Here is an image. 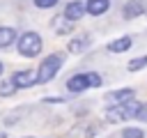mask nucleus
<instances>
[{
    "label": "nucleus",
    "instance_id": "f257e3e1",
    "mask_svg": "<svg viewBox=\"0 0 147 138\" xmlns=\"http://www.w3.org/2000/svg\"><path fill=\"white\" fill-rule=\"evenodd\" d=\"M62 55L60 53H53V55H46V60L39 64V69H37V83H48V80H53L55 78V74L60 71V67H62Z\"/></svg>",
    "mask_w": 147,
    "mask_h": 138
},
{
    "label": "nucleus",
    "instance_id": "f03ea898",
    "mask_svg": "<svg viewBox=\"0 0 147 138\" xmlns=\"http://www.w3.org/2000/svg\"><path fill=\"white\" fill-rule=\"evenodd\" d=\"M140 106H142V103H138L136 99H131V101H126V103L110 106V108L106 110V117H108V122H122V120H131V117H136V115H138Z\"/></svg>",
    "mask_w": 147,
    "mask_h": 138
},
{
    "label": "nucleus",
    "instance_id": "7ed1b4c3",
    "mask_svg": "<svg viewBox=\"0 0 147 138\" xmlns=\"http://www.w3.org/2000/svg\"><path fill=\"white\" fill-rule=\"evenodd\" d=\"M18 53L23 57H37L41 53V37L37 32H25L18 37V44H16Z\"/></svg>",
    "mask_w": 147,
    "mask_h": 138
},
{
    "label": "nucleus",
    "instance_id": "20e7f679",
    "mask_svg": "<svg viewBox=\"0 0 147 138\" xmlns=\"http://www.w3.org/2000/svg\"><path fill=\"white\" fill-rule=\"evenodd\" d=\"M133 97H136V90H133V87H122V90H113V92L106 94V99H108L110 103H115V106L126 103V101H131Z\"/></svg>",
    "mask_w": 147,
    "mask_h": 138
},
{
    "label": "nucleus",
    "instance_id": "39448f33",
    "mask_svg": "<svg viewBox=\"0 0 147 138\" xmlns=\"http://www.w3.org/2000/svg\"><path fill=\"white\" fill-rule=\"evenodd\" d=\"M145 12H147V7L142 5V0H129V2L124 5V9H122V16H124L126 21H131V18L142 16Z\"/></svg>",
    "mask_w": 147,
    "mask_h": 138
},
{
    "label": "nucleus",
    "instance_id": "423d86ee",
    "mask_svg": "<svg viewBox=\"0 0 147 138\" xmlns=\"http://www.w3.org/2000/svg\"><path fill=\"white\" fill-rule=\"evenodd\" d=\"M85 14H87V12H85V5H83L80 0H71V2L64 7V18L71 21V23L78 21V18H83Z\"/></svg>",
    "mask_w": 147,
    "mask_h": 138
},
{
    "label": "nucleus",
    "instance_id": "0eeeda50",
    "mask_svg": "<svg viewBox=\"0 0 147 138\" xmlns=\"http://www.w3.org/2000/svg\"><path fill=\"white\" fill-rule=\"evenodd\" d=\"M11 80H14L16 87H32V85L37 83V74L30 71V69H25V71H16V74L11 76Z\"/></svg>",
    "mask_w": 147,
    "mask_h": 138
},
{
    "label": "nucleus",
    "instance_id": "6e6552de",
    "mask_svg": "<svg viewBox=\"0 0 147 138\" xmlns=\"http://www.w3.org/2000/svg\"><path fill=\"white\" fill-rule=\"evenodd\" d=\"M87 87H90L87 74H74V76L67 80V90H69V92H85Z\"/></svg>",
    "mask_w": 147,
    "mask_h": 138
},
{
    "label": "nucleus",
    "instance_id": "1a4fd4ad",
    "mask_svg": "<svg viewBox=\"0 0 147 138\" xmlns=\"http://www.w3.org/2000/svg\"><path fill=\"white\" fill-rule=\"evenodd\" d=\"M108 7H110V0H87V2H85V12L92 14V16H101V14H106Z\"/></svg>",
    "mask_w": 147,
    "mask_h": 138
},
{
    "label": "nucleus",
    "instance_id": "9d476101",
    "mask_svg": "<svg viewBox=\"0 0 147 138\" xmlns=\"http://www.w3.org/2000/svg\"><path fill=\"white\" fill-rule=\"evenodd\" d=\"M87 48H90V37H87V34H83V37H74V39L69 41V53H74V55L85 53Z\"/></svg>",
    "mask_w": 147,
    "mask_h": 138
},
{
    "label": "nucleus",
    "instance_id": "9b49d317",
    "mask_svg": "<svg viewBox=\"0 0 147 138\" xmlns=\"http://www.w3.org/2000/svg\"><path fill=\"white\" fill-rule=\"evenodd\" d=\"M131 46H133V39H131V37H119V39H115V41L108 44V51H110V53H124V51H129Z\"/></svg>",
    "mask_w": 147,
    "mask_h": 138
},
{
    "label": "nucleus",
    "instance_id": "f8f14e48",
    "mask_svg": "<svg viewBox=\"0 0 147 138\" xmlns=\"http://www.w3.org/2000/svg\"><path fill=\"white\" fill-rule=\"evenodd\" d=\"M14 39H16V30L7 28V25H0V48H7L9 44H14Z\"/></svg>",
    "mask_w": 147,
    "mask_h": 138
},
{
    "label": "nucleus",
    "instance_id": "ddd939ff",
    "mask_svg": "<svg viewBox=\"0 0 147 138\" xmlns=\"http://www.w3.org/2000/svg\"><path fill=\"white\" fill-rule=\"evenodd\" d=\"M53 28H55V32H57V34H69V32L74 30V25H71V21H67L64 16H60V18H55V21H53Z\"/></svg>",
    "mask_w": 147,
    "mask_h": 138
},
{
    "label": "nucleus",
    "instance_id": "4468645a",
    "mask_svg": "<svg viewBox=\"0 0 147 138\" xmlns=\"http://www.w3.org/2000/svg\"><path fill=\"white\" fill-rule=\"evenodd\" d=\"M145 67H147V55L133 57V60L126 64V69H129V71H140V69H145Z\"/></svg>",
    "mask_w": 147,
    "mask_h": 138
},
{
    "label": "nucleus",
    "instance_id": "2eb2a0df",
    "mask_svg": "<svg viewBox=\"0 0 147 138\" xmlns=\"http://www.w3.org/2000/svg\"><path fill=\"white\" fill-rule=\"evenodd\" d=\"M18 87L14 85V80H0V97H11Z\"/></svg>",
    "mask_w": 147,
    "mask_h": 138
},
{
    "label": "nucleus",
    "instance_id": "dca6fc26",
    "mask_svg": "<svg viewBox=\"0 0 147 138\" xmlns=\"http://www.w3.org/2000/svg\"><path fill=\"white\" fill-rule=\"evenodd\" d=\"M122 138H145V133H142V129H138V126H129V129L122 131Z\"/></svg>",
    "mask_w": 147,
    "mask_h": 138
},
{
    "label": "nucleus",
    "instance_id": "f3484780",
    "mask_svg": "<svg viewBox=\"0 0 147 138\" xmlns=\"http://www.w3.org/2000/svg\"><path fill=\"white\" fill-rule=\"evenodd\" d=\"M87 80H90V87H101L103 85V80H101V76L96 71H90L87 74Z\"/></svg>",
    "mask_w": 147,
    "mask_h": 138
},
{
    "label": "nucleus",
    "instance_id": "a211bd4d",
    "mask_svg": "<svg viewBox=\"0 0 147 138\" xmlns=\"http://www.w3.org/2000/svg\"><path fill=\"white\" fill-rule=\"evenodd\" d=\"M55 5H57V0H34V7H39V9H51Z\"/></svg>",
    "mask_w": 147,
    "mask_h": 138
},
{
    "label": "nucleus",
    "instance_id": "6ab92c4d",
    "mask_svg": "<svg viewBox=\"0 0 147 138\" xmlns=\"http://www.w3.org/2000/svg\"><path fill=\"white\" fill-rule=\"evenodd\" d=\"M136 120H140V122H147V103H142V106H140V110H138Z\"/></svg>",
    "mask_w": 147,
    "mask_h": 138
},
{
    "label": "nucleus",
    "instance_id": "aec40b11",
    "mask_svg": "<svg viewBox=\"0 0 147 138\" xmlns=\"http://www.w3.org/2000/svg\"><path fill=\"white\" fill-rule=\"evenodd\" d=\"M0 76H2V62H0Z\"/></svg>",
    "mask_w": 147,
    "mask_h": 138
},
{
    "label": "nucleus",
    "instance_id": "412c9836",
    "mask_svg": "<svg viewBox=\"0 0 147 138\" xmlns=\"http://www.w3.org/2000/svg\"><path fill=\"white\" fill-rule=\"evenodd\" d=\"M0 138H7V136H5V133H0Z\"/></svg>",
    "mask_w": 147,
    "mask_h": 138
},
{
    "label": "nucleus",
    "instance_id": "4be33fe9",
    "mask_svg": "<svg viewBox=\"0 0 147 138\" xmlns=\"http://www.w3.org/2000/svg\"><path fill=\"white\" fill-rule=\"evenodd\" d=\"M28 138H32V136H28Z\"/></svg>",
    "mask_w": 147,
    "mask_h": 138
},
{
    "label": "nucleus",
    "instance_id": "5701e85b",
    "mask_svg": "<svg viewBox=\"0 0 147 138\" xmlns=\"http://www.w3.org/2000/svg\"><path fill=\"white\" fill-rule=\"evenodd\" d=\"M145 14H147V12H145Z\"/></svg>",
    "mask_w": 147,
    "mask_h": 138
}]
</instances>
